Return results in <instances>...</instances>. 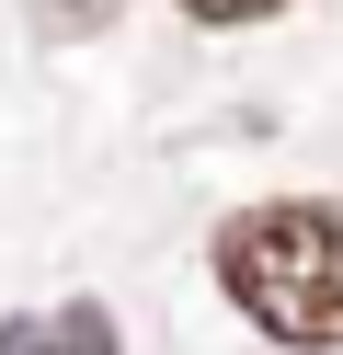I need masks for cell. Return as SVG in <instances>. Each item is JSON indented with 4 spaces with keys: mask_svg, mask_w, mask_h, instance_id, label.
<instances>
[{
    "mask_svg": "<svg viewBox=\"0 0 343 355\" xmlns=\"http://www.w3.org/2000/svg\"><path fill=\"white\" fill-rule=\"evenodd\" d=\"M206 263H218L229 309L263 321L274 344H343V207H309V195L240 207L206 241Z\"/></svg>",
    "mask_w": 343,
    "mask_h": 355,
    "instance_id": "6da1fadb",
    "label": "cell"
},
{
    "mask_svg": "<svg viewBox=\"0 0 343 355\" xmlns=\"http://www.w3.org/2000/svg\"><path fill=\"white\" fill-rule=\"evenodd\" d=\"M0 355H126V344H114V321L91 298H69V309H12L0 321Z\"/></svg>",
    "mask_w": 343,
    "mask_h": 355,
    "instance_id": "7a4b0ae2",
    "label": "cell"
},
{
    "mask_svg": "<svg viewBox=\"0 0 343 355\" xmlns=\"http://www.w3.org/2000/svg\"><path fill=\"white\" fill-rule=\"evenodd\" d=\"M126 0H23V24L46 35V46H80V35H103Z\"/></svg>",
    "mask_w": 343,
    "mask_h": 355,
    "instance_id": "3957f363",
    "label": "cell"
},
{
    "mask_svg": "<svg viewBox=\"0 0 343 355\" xmlns=\"http://www.w3.org/2000/svg\"><path fill=\"white\" fill-rule=\"evenodd\" d=\"M195 24H263V12H286V0H183Z\"/></svg>",
    "mask_w": 343,
    "mask_h": 355,
    "instance_id": "277c9868",
    "label": "cell"
}]
</instances>
